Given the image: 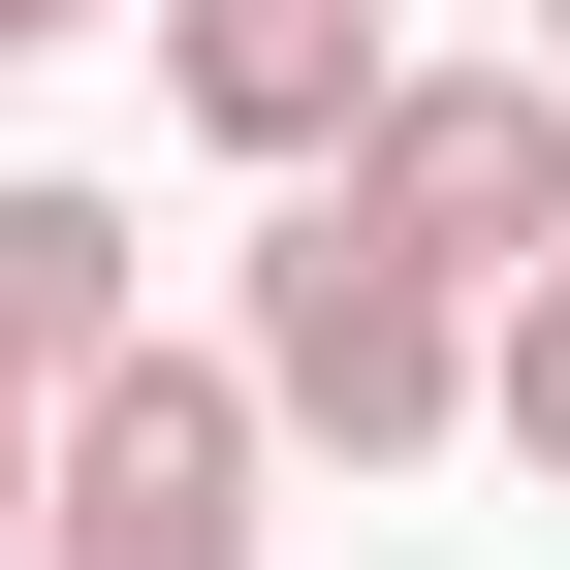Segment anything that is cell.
Listing matches in <instances>:
<instances>
[{
  "label": "cell",
  "mask_w": 570,
  "mask_h": 570,
  "mask_svg": "<svg viewBox=\"0 0 570 570\" xmlns=\"http://www.w3.org/2000/svg\"><path fill=\"white\" fill-rule=\"evenodd\" d=\"M223 348H254V412H285V444H348V475L475 444V285H444V254H381L348 190H285V223L223 254Z\"/></svg>",
  "instance_id": "1"
},
{
  "label": "cell",
  "mask_w": 570,
  "mask_h": 570,
  "mask_svg": "<svg viewBox=\"0 0 570 570\" xmlns=\"http://www.w3.org/2000/svg\"><path fill=\"white\" fill-rule=\"evenodd\" d=\"M539 63H570V0H539Z\"/></svg>",
  "instance_id": "8"
},
{
  "label": "cell",
  "mask_w": 570,
  "mask_h": 570,
  "mask_svg": "<svg viewBox=\"0 0 570 570\" xmlns=\"http://www.w3.org/2000/svg\"><path fill=\"white\" fill-rule=\"evenodd\" d=\"M254 539H285V412H254V348H159V317H127L96 412H63L32 570H254Z\"/></svg>",
  "instance_id": "2"
},
{
  "label": "cell",
  "mask_w": 570,
  "mask_h": 570,
  "mask_svg": "<svg viewBox=\"0 0 570 570\" xmlns=\"http://www.w3.org/2000/svg\"><path fill=\"white\" fill-rule=\"evenodd\" d=\"M159 96H190V127H223V159H254V190H317V159H348V127H381V96H412V32H381V0H159Z\"/></svg>",
  "instance_id": "4"
},
{
  "label": "cell",
  "mask_w": 570,
  "mask_h": 570,
  "mask_svg": "<svg viewBox=\"0 0 570 570\" xmlns=\"http://www.w3.org/2000/svg\"><path fill=\"white\" fill-rule=\"evenodd\" d=\"M127 348V190H0V539L63 508V412Z\"/></svg>",
  "instance_id": "5"
},
{
  "label": "cell",
  "mask_w": 570,
  "mask_h": 570,
  "mask_svg": "<svg viewBox=\"0 0 570 570\" xmlns=\"http://www.w3.org/2000/svg\"><path fill=\"white\" fill-rule=\"evenodd\" d=\"M317 190H348V223H381V254H444L475 317H508V285L570 254V63H412V96L348 127Z\"/></svg>",
  "instance_id": "3"
},
{
  "label": "cell",
  "mask_w": 570,
  "mask_h": 570,
  "mask_svg": "<svg viewBox=\"0 0 570 570\" xmlns=\"http://www.w3.org/2000/svg\"><path fill=\"white\" fill-rule=\"evenodd\" d=\"M475 444H508V475H570V254L475 317Z\"/></svg>",
  "instance_id": "6"
},
{
  "label": "cell",
  "mask_w": 570,
  "mask_h": 570,
  "mask_svg": "<svg viewBox=\"0 0 570 570\" xmlns=\"http://www.w3.org/2000/svg\"><path fill=\"white\" fill-rule=\"evenodd\" d=\"M32 32H96V0H0V63H32ZM127 32H159V0H127Z\"/></svg>",
  "instance_id": "7"
}]
</instances>
